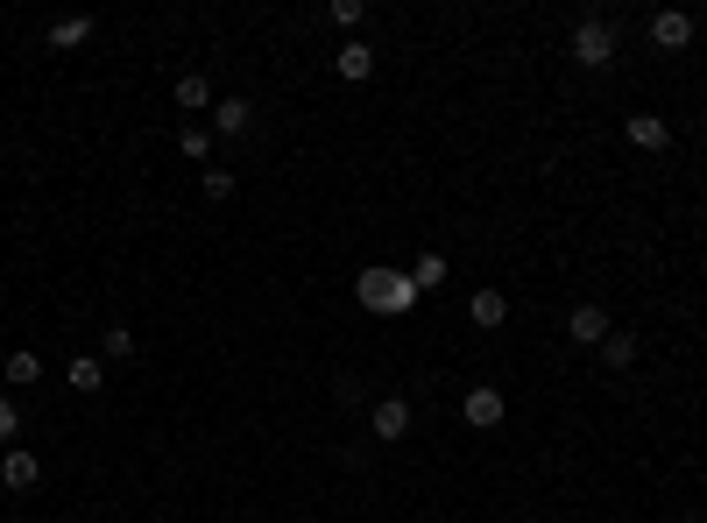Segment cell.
I'll return each mask as SVG.
<instances>
[{"mask_svg": "<svg viewBox=\"0 0 707 523\" xmlns=\"http://www.w3.org/2000/svg\"><path fill=\"white\" fill-rule=\"evenodd\" d=\"M460 417H468V431H495L509 417V403H503V390L495 382H474L468 396H460Z\"/></svg>", "mask_w": 707, "mask_h": 523, "instance_id": "3", "label": "cell"}, {"mask_svg": "<svg viewBox=\"0 0 707 523\" xmlns=\"http://www.w3.org/2000/svg\"><path fill=\"white\" fill-rule=\"evenodd\" d=\"M333 28H347V36H361V22H368V0H333Z\"/></svg>", "mask_w": 707, "mask_h": 523, "instance_id": "19", "label": "cell"}, {"mask_svg": "<svg viewBox=\"0 0 707 523\" xmlns=\"http://www.w3.org/2000/svg\"><path fill=\"white\" fill-rule=\"evenodd\" d=\"M574 57H580V71H609L615 64V22L609 14H580L574 22Z\"/></svg>", "mask_w": 707, "mask_h": 523, "instance_id": "2", "label": "cell"}, {"mask_svg": "<svg viewBox=\"0 0 707 523\" xmlns=\"http://www.w3.org/2000/svg\"><path fill=\"white\" fill-rule=\"evenodd\" d=\"M651 43L658 50H686V43H694V14L686 8H658L651 14Z\"/></svg>", "mask_w": 707, "mask_h": 523, "instance_id": "7", "label": "cell"}, {"mask_svg": "<svg viewBox=\"0 0 707 523\" xmlns=\"http://www.w3.org/2000/svg\"><path fill=\"white\" fill-rule=\"evenodd\" d=\"M99 361H134V333L128 325H107V333H99Z\"/></svg>", "mask_w": 707, "mask_h": 523, "instance_id": "18", "label": "cell"}, {"mask_svg": "<svg viewBox=\"0 0 707 523\" xmlns=\"http://www.w3.org/2000/svg\"><path fill=\"white\" fill-rule=\"evenodd\" d=\"M177 114H213V85H205L199 71H185V79H177Z\"/></svg>", "mask_w": 707, "mask_h": 523, "instance_id": "13", "label": "cell"}, {"mask_svg": "<svg viewBox=\"0 0 707 523\" xmlns=\"http://www.w3.org/2000/svg\"><path fill=\"white\" fill-rule=\"evenodd\" d=\"M468 319L481 325V333H495V325L509 319V297H503V290H474V297H468Z\"/></svg>", "mask_w": 707, "mask_h": 523, "instance_id": "11", "label": "cell"}, {"mask_svg": "<svg viewBox=\"0 0 707 523\" xmlns=\"http://www.w3.org/2000/svg\"><path fill=\"white\" fill-rule=\"evenodd\" d=\"M199 185H205V199H234V170H213V163H205Z\"/></svg>", "mask_w": 707, "mask_h": 523, "instance_id": "22", "label": "cell"}, {"mask_svg": "<svg viewBox=\"0 0 707 523\" xmlns=\"http://www.w3.org/2000/svg\"><path fill=\"white\" fill-rule=\"evenodd\" d=\"M411 283H417V297H425V290H439V283H446V255H417Z\"/></svg>", "mask_w": 707, "mask_h": 523, "instance_id": "20", "label": "cell"}, {"mask_svg": "<svg viewBox=\"0 0 707 523\" xmlns=\"http://www.w3.org/2000/svg\"><path fill=\"white\" fill-rule=\"evenodd\" d=\"M14 439H22V403H14V396H0V453H8Z\"/></svg>", "mask_w": 707, "mask_h": 523, "instance_id": "21", "label": "cell"}, {"mask_svg": "<svg viewBox=\"0 0 707 523\" xmlns=\"http://www.w3.org/2000/svg\"><path fill=\"white\" fill-rule=\"evenodd\" d=\"M213 142H220V134H213V128H199V121L177 128V156H185V163H205V156H213Z\"/></svg>", "mask_w": 707, "mask_h": 523, "instance_id": "15", "label": "cell"}, {"mask_svg": "<svg viewBox=\"0 0 707 523\" xmlns=\"http://www.w3.org/2000/svg\"><path fill=\"white\" fill-rule=\"evenodd\" d=\"M354 297L375 311V319H397V311L417 305V283H411V269H361V276H354Z\"/></svg>", "mask_w": 707, "mask_h": 523, "instance_id": "1", "label": "cell"}, {"mask_svg": "<svg viewBox=\"0 0 707 523\" xmlns=\"http://www.w3.org/2000/svg\"><path fill=\"white\" fill-rule=\"evenodd\" d=\"M93 43V14H71V22H50V50H85Z\"/></svg>", "mask_w": 707, "mask_h": 523, "instance_id": "12", "label": "cell"}, {"mask_svg": "<svg viewBox=\"0 0 707 523\" xmlns=\"http://www.w3.org/2000/svg\"><path fill=\"white\" fill-rule=\"evenodd\" d=\"M213 134H248L255 128V107L248 99H213V121H205Z\"/></svg>", "mask_w": 707, "mask_h": 523, "instance_id": "10", "label": "cell"}, {"mask_svg": "<svg viewBox=\"0 0 707 523\" xmlns=\"http://www.w3.org/2000/svg\"><path fill=\"white\" fill-rule=\"evenodd\" d=\"M36 482H43V460L22 453V445H8V453H0V488H8V496H28Z\"/></svg>", "mask_w": 707, "mask_h": 523, "instance_id": "6", "label": "cell"}, {"mask_svg": "<svg viewBox=\"0 0 707 523\" xmlns=\"http://www.w3.org/2000/svg\"><path fill=\"white\" fill-rule=\"evenodd\" d=\"M99 382H107V361H99V354H71V390L99 396Z\"/></svg>", "mask_w": 707, "mask_h": 523, "instance_id": "14", "label": "cell"}, {"mask_svg": "<svg viewBox=\"0 0 707 523\" xmlns=\"http://www.w3.org/2000/svg\"><path fill=\"white\" fill-rule=\"evenodd\" d=\"M411 396H375V411H368V431H375V439H382V445H397V439H411Z\"/></svg>", "mask_w": 707, "mask_h": 523, "instance_id": "4", "label": "cell"}, {"mask_svg": "<svg viewBox=\"0 0 707 523\" xmlns=\"http://www.w3.org/2000/svg\"><path fill=\"white\" fill-rule=\"evenodd\" d=\"M8 382H14V390H36V382H43V354L14 347V354H8Z\"/></svg>", "mask_w": 707, "mask_h": 523, "instance_id": "17", "label": "cell"}, {"mask_svg": "<svg viewBox=\"0 0 707 523\" xmlns=\"http://www.w3.org/2000/svg\"><path fill=\"white\" fill-rule=\"evenodd\" d=\"M566 333H574L580 347H601V340H609L615 325H609V311H601V305H574V319H566Z\"/></svg>", "mask_w": 707, "mask_h": 523, "instance_id": "8", "label": "cell"}, {"mask_svg": "<svg viewBox=\"0 0 707 523\" xmlns=\"http://www.w3.org/2000/svg\"><path fill=\"white\" fill-rule=\"evenodd\" d=\"M623 142L644 148V156H665V148H672V121H665V114H629V121H623Z\"/></svg>", "mask_w": 707, "mask_h": 523, "instance_id": "5", "label": "cell"}, {"mask_svg": "<svg viewBox=\"0 0 707 523\" xmlns=\"http://www.w3.org/2000/svg\"><path fill=\"white\" fill-rule=\"evenodd\" d=\"M637 354H644L637 333H609V340H601V361H609V368H637Z\"/></svg>", "mask_w": 707, "mask_h": 523, "instance_id": "16", "label": "cell"}, {"mask_svg": "<svg viewBox=\"0 0 707 523\" xmlns=\"http://www.w3.org/2000/svg\"><path fill=\"white\" fill-rule=\"evenodd\" d=\"M333 71H340V79H347V85H361V79H368V71H375V50H368V43H361V36H347V43H340V50H333Z\"/></svg>", "mask_w": 707, "mask_h": 523, "instance_id": "9", "label": "cell"}]
</instances>
